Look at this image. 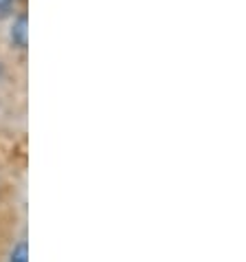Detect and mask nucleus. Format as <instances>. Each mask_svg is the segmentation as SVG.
Masks as SVG:
<instances>
[{"label":"nucleus","mask_w":246,"mask_h":262,"mask_svg":"<svg viewBox=\"0 0 246 262\" xmlns=\"http://www.w3.org/2000/svg\"><path fill=\"white\" fill-rule=\"evenodd\" d=\"M11 42L18 49H27L29 31H27V16L24 13H20V16L16 18V23L11 25Z\"/></svg>","instance_id":"obj_1"},{"label":"nucleus","mask_w":246,"mask_h":262,"mask_svg":"<svg viewBox=\"0 0 246 262\" xmlns=\"http://www.w3.org/2000/svg\"><path fill=\"white\" fill-rule=\"evenodd\" d=\"M9 262H29V247H27L24 240H20V243L13 247Z\"/></svg>","instance_id":"obj_2"},{"label":"nucleus","mask_w":246,"mask_h":262,"mask_svg":"<svg viewBox=\"0 0 246 262\" xmlns=\"http://www.w3.org/2000/svg\"><path fill=\"white\" fill-rule=\"evenodd\" d=\"M13 5H16V0H0V13H7L13 9Z\"/></svg>","instance_id":"obj_3"}]
</instances>
